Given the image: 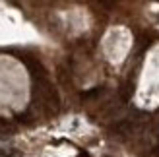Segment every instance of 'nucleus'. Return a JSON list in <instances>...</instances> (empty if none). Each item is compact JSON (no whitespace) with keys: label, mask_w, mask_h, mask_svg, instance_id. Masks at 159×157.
Segmentation results:
<instances>
[{"label":"nucleus","mask_w":159,"mask_h":157,"mask_svg":"<svg viewBox=\"0 0 159 157\" xmlns=\"http://www.w3.org/2000/svg\"><path fill=\"white\" fill-rule=\"evenodd\" d=\"M0 157H18L16 151H6V150H0Z\"/></svg>","instance_id":"f257e3e1"},{"label":"nucleus","mask_w":159,"mask_h":157,"mask_svg":"<svg viewBox=\"0 0 159 157\" xmlns=\"http://www.w3.org/2000/svg\"><path fill=\"white\" fill-rule=\"evenodd\" d=\"M148 157H159V147H153V153H149Z\"/></svg>","instance_id":"f03ea898"}]
</instances>
